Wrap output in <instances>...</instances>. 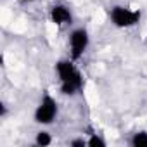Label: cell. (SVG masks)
<instances>
[{
  "label": "cell",
  "instance_id": "obj_10",
  "mask_svg": "<svg viewBox=\"0 0 147 147\" xmlns=\"http://www.w3.org/2000/svg\"><path fill=\"white\" fill-rule=\"evenodd\" d=\"M24 4H33V2H36V0H23Z\"/></svg>",
  "mask_w": 147,
  "mask_h": 147
},
{
  "label": "cell",
  "instance_id": "obj_6",
  "mask_svg": "<svg viewBox=\"0 0 147 147\" xmlns=\"http://www.w3.org/2000/svg\"><path fill=\"white\" fill-rule=\"evenodd\" d=\"M35 145H38V147H49V145H52V142H54V137H52V133L49 131V130H38L36 133H35Z\"/></svg>",
  "mask_w": 147,
  "mask_h": 147
},
{
  "label": "cell",
  "instance_id": "obj_1",
  "mask_svg": "<svg viewBox=\"0 0 147 147\" xmlns=\"http://www.w3.org/2000/svg\"><path fill=\"white\" fill-rule=\"evenodd\" d=\"M55 76L59 83V92L66 97H75L83 90L85 80L80 67L76 66V61H73L71 57L59 59L55 62Z\"/></svg>",
  "mask_w": 147,
  "mask_h": 147
},
{
  "label": "cell",
  "instance_id": "obj_4",
  "mask_svg": "<svg viewBox=\"0 0 147 147\" xmlns=\"http://www.w3.org/2000/svg\"><path fill=\"white\" fill-rule=\"evenodd\" d=\"M90 47V33L85 26L73 28L67 35V52L73 61H80Z\"/></svg>",
  "mask_w": 147,
  "mask_h": 147
},
{
  "label": "cell",
  "instance_id": "obj_5",
  "mask_svg": "<svg viewBox=\"0 0 147 147\" xmlns=\"http://www.w3.org/2000/svg\"><path fill=\"white\" fill-rule=\"evenodd\" d=\"M49 19L55 28H69L75 21V16H73L71 9L64 4H55L50 7L49 11Z\"/></svg>",
  "mask_w": 147,
  "mask_h": 147
},
{
  "label": "cell",
  "instance_id": "obj_8",
  "mask_svg": "<svg viewBox=\"0 0 147 147\" xmlns=\"http://www.w3.org/2000/svg\"><path fill=\"white\" fill-rule=\"evenodd\" d=\"M107 142L106 138H102L99 133H88L87 137V147H106Z\"/></svg>",
  "mask_w": 147,
  "mask_h": 147
},
{
  "label": "cell",
  "instance_id": "obj_2",
  "mask_svg": "<svg viewBox=\"0 0 147 147\" xmlns=\"http://www.w3.org/2000/svg\"><path fill=\"white\" fill-rule=\"evenodd\" d=\"M107 19L118 30H130V28H133L140 23L142 11H140V7L116 4L111 9H107Z\"/></svg>",
  "mask_w": 147,
  "mask_h": 147
},
{
  "label": "cell",
  "instance_id": "obj_7",
  "mask_svg": "<svg viewBox=\"0 0 147 147\" xmlns=\"http://www.w3.org/2000/svg\"><path fill=\"white\" fill-rule=\"evenodd\" d=\"M130 145H133V147H147V130H138V131L131 133Z\"/></svg>",
  "mask_w": 147,
  "mask_h": 147
},
{
  "label": "cell",
  "instance_id": "obj_9",
  "mask_svg": "<svg viewBox=\"0 0 147 147\" xmlns=\"http://www.w3.org/2000/svg\"><path fill=\"white\" fill-rule=\"evenodd\" d=\"M71 147H87V138H83V137H80V138H73V140H69L67 142Z\"/></svg>",
  "mask_w": 147,
  "mask_h": 147
},
{
  "label": "cell",
  "instance_id": "obj_3",
  "mask_svg": "<svg viewBox=\"0 0 147 147\" xmlns=\"http://www.w3.org/2000/svg\"><path fill=\"white\" fill-rule=\"evenodd\" d=\"M57 116H59V102L54 95L45 92L40 97V100L33 111V121L40 126H50L52 123H55Z\"/></svg>",
  "mask_w": 147,
  "mask_h": 147
}]
</instances>
